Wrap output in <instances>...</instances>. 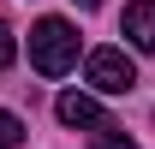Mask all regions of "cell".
Returning a JSON list of instances; mask_svg holds the SVG:
<instances>
[{"mask_svg":"<svg viewBox=\"0 0 155 149\" xmlns=\"http://www.w3.org/2000/svg\"><path fill=\"white\" fill-rule=\"evenodd\" d=\"M84 78H90V90H96V95H125V90L137 84V66H131L125 48H90Z\"/></svg>","mask_w":155,"mask_h":149,"instance_id":"2","label":"cell"},{"mask_svg":"<svg viewBox=\"0 0 155 149\" xmlns=\"http://www.w3.org/2000/svg\"><path fill=\"white\" fill-rule=\"evenodd\" d=\"M125 36H131V48L155 54V0H131L125 6Z\"/></svg>","mask_w":155,"mask_h":149,"instance_id":"4","label":"cell"},{"mask_svg":"<svg viewBox=\"0 0 155 149\" xmlns=\"http://www.w3.org/2000/svg\"><path fill=\"white\" fill-rule=\"evenodd\" d=\"M54 113H60V119H66V125H84V131H90V137H96L101 125H114V119H107V113L96 108V95H84V90H66V95H60V101H54Z\"/></svg>","mask_w":155,"mask_h":149,"instance_id":"3","label":"cell"},{"mask_svg":"<svg viewBox=\"0 0 155 149\" xmlns=\"http://www.w3.org/2000/svg\"><path fill=\"white\" fill-rule=\"evenodd\" d=\"M24 143V119L18 113H0V149H18Z\"/></svg>","mask_w":155,"mask_h":149,"instance_id":"5","label":"cell"},{"mask_svg":"<svg viewBox=\"0 0 155 149\" xmlns=\"http://www.w3.org/2000/svg\"><path fill=\"white\" fill-rule=\"evenodd\" d=\"M96 149H137V143H131L119 125H101V131H96Z\"/></svg>","mask_w":155,"mask_h":149,"instance_id":"6","label":"cell"},{"mask_svg":"<svg viewBox=\"0 0 155 149\" xmlns=\"http://www.w3.org/2000/svg\"><path fill=\"white\" fill-rule=\"evenodd\" d=\"M12 54H18V36H12V24H0V72L12 66Z\"/></svg>","mask_w":155,"mask_h":149,"instance_id":"7","label":"cell"},{"mask_svg":"<svg viewBox=\"0 0 155 149\" xmlns=\"http://www.w3.org/2000/svg\"><path fill=\"white\" fill-rule=\"evenodd\" d=\"M30 66L42 78H66L78 66V30L66 18H36V30H30Z\"/></svg>","mask_w":155,"mask_h":149,"instance_id":"1","label":"cell"},{"mask_svg":"<svg viewBox=\"0 0 155 149\" xmlns=\"http://www.w3.org/2000/svg\"><path fill=\"white\" fill-rule=\"evenodd\" d=\"M78 6H84V12H90V6H101V0H78Z\"/></svg>","mask_w":155,"mask_h":149,"instance_id":"8","label":"cell"}]
</instances>
